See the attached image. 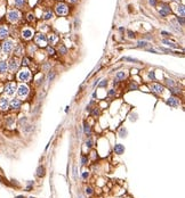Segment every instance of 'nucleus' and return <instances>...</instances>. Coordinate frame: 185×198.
<instances>
[{
    "label": "nucleus",
    "instance_id": "412c9836",
    "mask_svg": "<svg viewBox=\"0 0 185 198\" xmlns=\"http://www.w3.org/2000/svg\"><path fill=\"white\" fill-rule=\"evenodd\" d=\"M37 175L39 176V178H42V176L45 175V167H44V166H39V167H38Z\"/></svg>",
    "mask_w": 185,
    "mask_h": 198
},
{
    "label": "nucleus",
    "instance_id": "8fccbe9b",
    "mask_svg": "<svg viewBox=\"0 0 185 198\" xmlns=\"http://www.w3.org/2000/svg\"><path fill=\"white\" fill-rule=\"evenodd\" d=\"M161 34L164 35V37H169V35H170V34H169L168 32H166V31H161Z\"/></svg>",
    "mask_w": 185,
    "mask_h": 198
},
{
    "label": "nucleus",
    "instance_id": "6e6552de",
    "mask_svg": "<svg viewBox=\"0 0 185 198\" xmlns=\"http://www.w3.org/2000/svg\"><path fill=\"white\" fill-rule=\"evenodd\" d=\"M18 66H20V64H18V60L16 58H12L9 60V63H8V68H9L12 72H15V71L18 68Z\"/></svg>",
    "mask_w": 185,
    "mask_h": 198
},
{
    "label": "nucleus",
    "instance_id": "ea45409f",
    "mask_svg": "<svg viewBox=\"0 0 185 198\" xmlns=\"http://www.w3.org/2000/svg\"><path fill=\"white\" fill-rule=\"evenodd\" d=\"M177 21H178V23L183 26L184 25V18H183V16H178L177 17Z\"/></svg>",
    "mask_w": 185,
    "mask_h": 198
},
{
    "label": "nucleus",
    "instance_id": "5701e85b",
    "mask_svg": "<svg viewBox=\"0 0 185 198\" xmlns=\"http://www.w3.org/2000/svg\"><path fill=\"white\" fill-rule=\"evenodd\" d=\"M57 40H58V39H57V37H56L55 34H52V35L49 37V39H48V41H49L50 44H55L57 42Z\"/></svg>",
    "mask_w": 185,
    "mask_h": 198
},
{
    "label": "nucleus",
    "instance_id": "13d9d810",
    "mask_svg": "<svg viewBox=\"0 0 185 198\" xmlns=\"http://www.w3.org/2000/svg\"><path fill=\"white\" fill-rule=\"evenodd\" d=\"M30 198H34V197H30Z\"/></svg>",
    "mask_w": 185,
    "mask_h": 198
},
{
    "label": "nucleus",
    "instance_id": "a878e982",
    "mask_svg": "<svg viewBox=\"0 0 185 198\" xmlns=\"http://www.w3.org/2000/svg\"><path fill=\"white\" fill-rule=\"evenodd\" d=\"M177 13L181 16H184V13H185V9H184V6H178V8H177Z\"/></svg>",
    "mask_w": 185,
    "mask_h": 198
},
{
    "label": "nucleus",
    "instance_id": "7c9ffc66",
    "mask_svg": "<svg viewBox=\"0 0 185 198\" xmlns=\"http://www.w3.org/2000/svg\"><path fill=\"white\" fill-rule=\"evenodd\" d=\"M129 90H138V85H137L136 83L132 82V83L129 84Z\"/></svg>",
    "mask_w": 185,
    "mask_h": 198
},
{
    "label": "nucleus",
    "instance_id": "39448f33",
    "mask_svg": "<svg viewBox=\"0 0 185 198\" xmlns=\"http://www.w3.org/2000/svg\"><path fill=\"white\" fill-rule=\"evenodd\" d=\"M7 17H8V19H9L12 23L17 22V21H18V18H20V13H18L17 10H10V12L8 13Z\"/></svg>",
    "mask_w": 185,
    "mask_h": 198
},
{
    "label": "nucleus",
    "instance_id": "2eb2a0df",
    "mask_svg": "<svg viewBox=\"0 0 185 198\" xmlns=\"http://www.w3.org/2000/svg\"><path fill=\"white\" fill-rule=\"evenodd\" d=\"M123 151H125V147L122 146L121 144H117L115 146H114V153L118 155H121L123 154Z\"/></svg>",
    "mask_w": 185,
    "mask_h": 198
},
{
    "label": "nucleus",
    "instance_id": "20e7f679",
    "mask_svg": "<svg viewBox=\"0 0 185 198\" xmlns=\"http://www.w3.org/2000/svg\"><path fill=\"white\" fill-rule=\"evenodd\" d=\"M17 95L20 96L21 98H24V97H26L28 93H29V88L25 85V84H21L18 88H17Z\"/></svg>",
    "mask_w": 185,
    "mask_h": 198
},
{
    "label": "nucleus",
    "instance_id": "37998d69",
    "mask_svg": "<svg viewBox=\"0 0 185 198\" xmlns=\"http://www.w3.org/2000/svg\"><path fill=\"white\" fill-rule=\"evenodd\" d=\"M86 194H87V195H91V194H93V189H91L90 187H87V188H86Z\"/></svg>",
    "mask_w": 185,
    "mask_h": 198
},
{
    "label": "nucleus",
    "instance_id": "f03ea898",
    "mask_svg": "<svg viewBox=\"0 0 185 198\" xmlns=\"http://www.w3.org/2000/svg\"><path fill=\"white\" fill-rule=\"evenodd\" d=\"M17 78H18V80H20V81H24V82H26V81L30 80V78H31V73H30V71L28 70V68H23L22 71L18 73Z\"/></svg>",
    "mask_w": 185,
    "mask_h": 198
},
{
    "label": "nucleus",
    "instance_id": "a18cd8bd",
    "mask_svg": "<svg viewBox=\"0 0 185 198\" xmlns=\"http://www.w3.org/2000/svg\"><path fill=\"white\" fill-rule=\"evenodd\" d=\"M128 37L130 38V39H133V38L135 37V34H134V32H133V31H130V30L128 31Z\"/></svg>",
    "mask_w": 185,
    "mask_h": 198
},
{
    "label": "nucleus",
    "instance_id": "f257e3e1",
    "mask_svg": "<svg viewBox=\"0 0 185 198\" xmlns=\"http://www.w3.org/2000/svg\"><path fill=\"white\" fill-rule=\"evenodd\" d=\"M16 92V83L15 82H9L5 87V93L7 96H14Z\"/></svg>",
    "mask_w": 185,
    "mask_h": 198
},
{
    "label": "nucleus",
    "instance_id": "6e6d98bb",
    "mask_svg": "<svg viewBox=\"0 0 185 198\" xmlns=\"http://www.w3.org/2000/svg\"><path fill=\"white\" fill-rule=\"evenodd\" d=\"M70 1H71V2H75L77 0H70Z\"/></svg>",
    "mask_w": 185,
    "mask_h": 198
},
{
    "label": "nucleus",
    "instance_id": "6ab92c4d",
    "mask_svg": "<svg viewBox=\"0 0 185 198\" xmlns=\"http://www.w3.org/2000/svg\"><path fill=\"white\" fill-rule=\"evenodd\" d=\"M83 131H85V133H86L87 136H90L91 129H90V125H89L87 122H85V123H83Z\"/></svg>",
    "mask_w": 185,
    "mask_h": 198
},
{
    "label": "nucleus",
    "instance_id": "aec40b11",
    "mask_svg": "<svg viewBox=\"0 0 185 198\" xmlns=\"http://www.w3.org/2000/svg\"><path fill=\"white\" fill-rule=\"evenodd\" d=\"M14 54L16 55V56H21V55L23 54V48H22V46H21V44H18V46L15 48Z\"/></svg>",
    "mask_w": 185,
    "mask_h": 198
},
{
    "label": "nucleus",
    "instance_id": "0eeeda50",
    "mask_svg": "<svg viewBox=\"0 0 185 198\" xmlns=\"http://www.w3.org/2000/svg\"><path fill=\"white\" fill-rule=\"evenodd\" d=\"M67 12H69V9H67L66 5H64V4H58L57 6H56V13L58 15H66Z\"/></svg>",
    "mask_w": 185,
    "mask_h": 198
},
{
    "label": "nucleus",
    "instance_id": "7ed1b4c3",
    "mask_svg": "<svg viewBox=\"0 0 185 198\" xmlns=\"http://www.w3.org/2000/svg\"><path fill=\"white\" fill-rule=\"evenodd\" d=\"M13 48H14V42H13V40H6V41L2 43V51L5 52V54L12 52Z\"/></svg>",
    "mask_w": 185,
    "mask_h": 198
},
{
    "label": "nucleus",
    "instance_id": "4c0bfd02",
    "mask_svg": "<svg viewBox=\"0 0 185 198\" xmlns=\"http://www.w3.org/2000/svg\"><path fill=\"white\" fill-rule=\"evenodd\" d=\"M87 163H88V157L82 156V157H81V164H82V165H86Z\"/></svg>",
    "mask_w": 185,
    "mask_h": 198
},
{
    "label": "nucleus",
    "instance_id": "e433bc0d",
    "mask_svg": "<svg viewBox=\"0 0 185 198\" xmlns=\"http://www.w3.org/2000/svg\"><path fill=\"white\" fill-rule=\"evenodd\" d=\"M14 1H15V5L18 6V7L23 6V4H24V0H14Z\"/></svg>",
    "mask_w": 185,
    "mask_h": 198
},
{
    "label": "nucleus",
    "instance_id": "423d86ee",
    "mask_svg": "<svg viewBox=\"0 0 185 198\" xmlns=\"http://www.w3.org/2000/svg\"><path fill=\"white\" fill-rule=\"evenodd\" d=\"M166 103H167V105H169L170 107H177V106H179V99L176 98L175 96H170L166 100Z\"/></svg>",
    "mask_w": 185,
    "mask_h": 198
},
{
    "label": "nucleus",
    "instance_id": "dca6fc26",
    "mask_svg": "<svg viewBox=\"0 0 185 198\" xmlns=\"http://www.w3.org/2000/svg\"><path fill=\"white\" fill-rule=\"evenodd\" d=\"M22 35H23V38H24V39H30V38L33 35V32H32V30L25 29V30H23Z\"/></svg>",
    "mask_w": 185,
    "mask_h": 198
},
{
    "label": "nucleus",
    "instance_id": "a19ab883",
    "mask_svg": "<svg viewBox=\"0 0 185 198\" xmlns=\"http://www.w3.org/2000/svg\"><path fill=\"white\" fill-rule=\"evenodd\" d=\"M47 51H48L49 55H54V54H55V50H54V48H52V47H47Z\"/></svg>",
    "mask_w": 185,
    "mask_h": 198
},
{
    "label": "nucleus",
    "instance_id": "b1692460",
    "mask_svg": "<svg viewBox=\"0 0 185 198\" xmlns=\"http://www.w3.org/2000/svg\"><path fill=\"white\" fill-rule=\"evenodd\" d=\"M162 43L167 44V46H169V47H173V48H176V47H177V44L174 43V42H171V41H169V40H162Z\"/></svg>",
    "mask_w": 185,
    "mask_h": 198
},
{
    "label": "nucleus",
    "instance_id": "c756f323",
    "mask_svg": "<svg viewBox=\"0 0 185 198\" xmlns=\"http://www.w3.org/2000/svg\"><path fill=\"white\" fill-rule=\"evenodd\" d=\"M106 85H107V80H106V79L102 80L101 82H99V84H98L99 88H104V87H106Z\"/></svg>",
    "mask_w": 185,
    "mask_h": 198
},
{
    "label": "nucleus",
    "instance_id": "4d7b16f0",
    "mask_svg": "<svg viewBox=\"0 0 185 198\" xmlns=\"http://www.w3.org/2000/svg\"><path fill=\"white\" fill-rule=\"evenodd\" d=\"M174 1H178V0H174Z\"/></svg>",
    "mask_w": 185,
    "mask_h": 198
},
{
    "label": "nucleus",
    "instance_id": "58836bf2",
    "mask_svg": "<svg viewBox=\"0 0 185 198\" xmlns=\"http://www.w3.org/2000/svg\"><path fill=\"white\" fill-rule=\"evenodd\" d=\"M82 179H83V180H87V179H88V176H89V172L88 171H85V172H83V173H82Z\"/></svg>",
    "mask_w": 185,
    "mask_h": 198
},
{
    "label": "nucleus",
    "instance_id": "1a4fd4ad",
    "mask_svg": "<svg viewBox=\"0 0 185 198\" xmlns=\"http://www.w3.org/2000/svg\"><path fill=\"white\" fill-rule=\"evenodd\" d=\"M34 40H36V42H37L39 46H45V44H46V42H47V38H46V35H45V34H42V33H39V34H37Z\"/></svg>",
    "mask_w": 185,
    "mask_h": 198
},
{
    "label": "nucleus",
    "instance_id": "5fc2aeb1",
    "mask_svg": "<svg viewBox=\"0 0 185 198\" xmlns=\"http://www.w3.org/2000/svg\"><path fill=\"white\" fill-rule=\"evenodd\" d=\"M15 198H24L23 196H17V197H15Z\"/></svg>",
    "mask_w": 185,
    "mask_h": 198
},
{
    "label": "nucleus",
    "instance_id": "bf43d9fd",
    "mask_svg": "<svg viewBox=\"0 0 185 198\" xmlns=\"http://www.w3.org/2000/svg\"><path fill=\"white\" fill-rule=\"evenodd\" d=\"M78 198H82V197H78Z\"/></svg>",
    "mask_w": 185,
    "mask_h": 198
},
{
    "label": "nucleus",
    "instance_id": "72a5a7b5",
    "mask_svg": "<svg viewBox=\"0 0 185 198\" xmlns=\"http://www.w3.org/2000/svg\"><path fill=\"white\" fill-rule=\"evenodd\" d=\"M91 114H93L94 116H98V115H99V108H98V107H94Z\"/></svg>",
    "mask_w": 185,
    "mask_h": 198
},
{
    "label": "nucleus",
    "instance_id": "f704fd0d",
    "mask_svg": "<svg viewBox=\"0 0 185 198\" xmlns=\"http://www.w3.org/2000/svg\"><path fill=\"white\" fill-rule=\"evenodd\" d=\"M146 46H148V43L146 42V41H138V43H137V47H146Z\"/></svg>",
    "mask_w": 185,
    "mask_h": 198
},
{
    "label": "nucleus",
    "instance_id": "3c124183",
    "mask_svg": "<svg viewBox=\"0 0 185 198\" xmlns=\"http://www.w3.org/2000/svg\"><path fill=\"white\" fill-rule=\"evenodd\" d=\"M90 154H91V157H93L94 159H96V157H97V155H96V151H91Z\"/></svg>",
    "mask_w": 185,
    "mask_h": 198
},
{
    "label": "nucleus",
    "instance_id": "ddd939ff",
    "mask_svg": "<svg viewBox=\"0 0 185 198\" xmlns=\"http://www.w3.org/2000/svg\"><path fill=\"white\" fill-rule=\"evenodd\" d=\"M171 12V9L169 6H167V5H163L161 9H160V15L161 16H167V15H169Z\"/></svg>",
    "mask_w": 185,
    "mask_h": 198
},
{
    "label": "nucleus",
    "instance_id": "2f4dec72",
    "mask_svg": "<svg viewBox=\"0 0 185 198\" xmlns=\"http://www.w3.org/2000/svg\"><path fill=\"white\" fill-rule=\"evenodd\" d=\"M86 147H87V148H91V147H93V139H91V138L87 139V141H86Z\"/></svg>",
    "mask_w": 185,
    "mask_h": 198
},
{
    "label": "nucleus",
    "instance_id": "603ef678",
    "mask_svg": "<svg viewBox=\"0 0 185 198\" xmlns=\"http://www.w3.org/2000/svg\"><path fill=\"white\" fill-rule=\"evenodd\" d=\"M53 78H54V73H52V72H50V73H49V75H48V81H50Z\"/></svg>",
    "mask_w": 185,
    "mask_h": 198
},
{
    "label": "nucleus",
    "instance_id": "a211bd4d",
    "mask_svg": "<svg viewBox=\"0 0 185 198\" xmlns=\"http://www.w3.org/2000/svg\"><path fill=\"white\" fill-rule=\"evenodd\" d=\"M8 70V64L6 62H0V73H6Z\"/></svg>",
    "mask_w": 185,
    "mask_h": 198
},
{
    "label": "nucleus",
    "instance_id": "4468645a",
    "mask_svg": "<svg viewBox=\"0 0 185 198\" xmlns=\"http://www.w3.org/2000/svg\"><path fill=\"white\" fill-rule=\"evenodd\" d=\"M7 35H8V29L5 25H1L0 26V39H5V38H7Z\"/></svg>",
    "mask_w": 185,
    "mask_h": 198
},
{
    "label": "nucleus",
    "instance_id": "cd10ccee",
    "mask_svg": "<svg viewBox=\"0 0 185 198\" xmlns=\"http://www.w3.org/2000/svg\"><path fill=\"white\" fill-rule=\"evenodd\" d=\"M148 79L152 81L156 80V72L154 71H150V73H148Z\"/></svg>",
    "mask_w": 185,
    "mask_h": 198
},
{
    "label": "nucleus",
    "instance_id": "4be33fe9",
    "mask_svg": "<svg viewBox=\"0 0 185 198\" xmlns=\"http://www.w3.org/2000/svg\"><path fill=\"white\" fill-rule=\"evenodd\" d=\"M15 123V118L14 116H8L7 118H6V124L8 125V126H12V125Z\"/></svg>",
    "mask_w": 185,
    "mask_h": 198
},
{
    "label": "nucleus",
    "instance_id": "f8f14e48",
    "mask_svg": "<svg viewBox=\"0 0 185 198\" xmlns=\"http://www.w3.org/2000/svg\"><path fill=\"white\" fill-rule=\"evenodd\" d=\"M151 90H152L153 92H156V93H162L163 87L161 85V84H158V83H153V84H151Z\"/></svg>",
    "mask_w": 185,
    "mask_h": 198
},
{
    "label": "nucleus",
    "instance_id": "473e14b6",
    "mask_svg": "<svg viewBox=\"0 0 185 198\" xmlns=\"http://www.w3.org/2000/svg\"><path fill=\"white\" fill-rule=\"evenodd\" d=\"M52 17H53V13H52V12H47V13L44 15L45 19H50Z\"/></svg>",
    "mask_w": 185,
    "mask_h": 198
},
{
    "label": "nucleus",
    "instance_id": "864d4df0",
    "mask_svg": "<svg viewBox=\"0 0 185 198\" xmlns=\"http://www.w3.org/2000/svg\"><path fill=\"white\" fill-rule=\"evenodd\" d=\"M156 0H150V5H152V6H156Z\"/></svg>",
    "mask_w": 185,
    "mask_h": 198
},
{
    "label": "nucleus",
    "instance_id": "de8ad7c7",
    "mask_svg": "<svg viewBox=\"0 0 185 198\" xmlns=\"http://www.w3.org/2000/svg\"><path fill=\"white\" fill-rule=\"evenodd\" d=\"M123 60H129V62H137L136 59H134V58H129V57H123Z\"/></svg>",
    "mask_w": 185,
    "mask_h": 198
},
{
    "label": "nucleus",
    "instance_id": "9b49d317",
    "mask_svg": "<svg viewBox=\"0 0 185 198\" xmlns=\"http://www.w3.org/2000/svg\"><path fill=\"white\" fill-rule=\"evenodd\" d=\"M21 105H22L21 100H20V99H16V98L12 99V101L9 103V106H10L12 109H20V108H21Z\"/></svg>",
    "mask_w": 185,
    "mask_h": 198
},
{
    "label": "nucleus",
    "instance_id": "c85d7f7f",
    "mask_svg": "<svg viewBox=\"0 0 185 198\" xmlns=\"http://www.w3.org/2000/svg\"><path fill=\"white\" fill-rule=\"evenodd\" d=\"M58 51H59V54H62V55H65V54L67 52V49L64 47V46H61L59 49H58Z\"/></svg>",
    "mask_w": 185,
    "mask_h": 198
},
{
    "label": "nucleus",
    "instance_id": "c03bdc74",
    "mask_svg": "<svg viewBox=\"0 0 185 198\" xmlns=\"http://www.w3.org/2000/svg\"><path fill=\"white\" fill-rule=\"evenodd\" d=\"M73 175H74L75 179L78 178V169H77V166H74L73 167Z\"/></svg>",
    "mask_w": 185,
    "mask_h": 198
},
{
    "label": "nucleus",
    "instance_id": "c9c22d12",
    "mask_svg": "<svg viewBox=\"0 0 185 198\" xmlns=\"http://www.w3.org/2000/svg\"><path fill=\"white\" fill-rule=\"evenodd\" d=\"M170 92H171V93H174V95H177V93H179V92H181V90H178L177 88L173 87V88H170Z\"/></svg>",
    "mask_w": 185,
    "mask_h": 198
},
{
    "label": "nucleus",
    "instance_id": "bb28decb",
    "mask_svg": "<svg viewBox=\"0 0 185 198\" xmlns=\"http://www.w3.org/2000/svg\"><path fill=\"white\" fill-rule=\"evenodd\" d=\"M166 84L169 87V88H173V87H175V82L173 80H170V79H167L166 80Z\"/></svg>",
    "mask_w": 185,
    "mask_h": 198
},
{
    "label": "nucleus",
    "instance_id": "79ce46f5",
    "mask_svg": "<svg viewBox=\"0 0 185 198\" xmlns=\"http://www.w3.org/2000/svg\"><path fill=\"white\" fill-rule=\"evenodd\" d=\"M22 64H23L24 66L29 65V59L26 58V57H24V58H23V60H22Z\"/></svg>",
    "mask_w": 185,
    "mask_h": 198
},
{
    "label": "nucleus",
    "instance_id": "393cba45",
    "mask_svg": "<svg viewBox=\"0 0 185 198\" xmlns=\"http://www.w3.org/2000/svg\"><path fill=\"white\" fill-rule=\"evenodd\" d=\"M119 136L121 137V138H125L127 136V130L125 129V128H121L120 129V131H119Z\"/></svg>",
    "mask_w": 185,
    "mask_h": 198
},
{
    "label": "nucleus",
    "instance_id": "49530a36",
    "mask_svg": "<svg viewBox=\"0 0 185 198\" xmlns=\"http://www.w3.org/2000/svg\"><path fill=\"white\" fill-rule=\"evenodd\" d=\"M28 19H29V21H33V19H34V15H33V14H29V15H28Z\"/></svg>",
    "mask_w": 185,
    "mask_h": 198
},
{
    "label": "nucleus",
    "instance_id": "09e8293b",
    "mask_svg": "<svg viewBox=\"0 0 185 198\" xmlns=\"http://www.w3.org/2000/svg\"><path fill=\"white\" fill-rule=\"evenodd\" d=\"M114 95H115V90H114V89L109 90V96H114Z\"/></svg>",
    "mask_w": 185,
    "mask_h": 198
},
{
    "label": "nucleus",
    "instance_id": "f3484780",
    "mask_svg": "<svg viewBox=\"0 0 185 198\" xmlns=\"http://www.w3.org/2000/svg\"><path fill=\"white\" fill-rule=\"evenodd\" d=\"M127 76V73L126 72H123V71H120L118 73L115 74V80L117 81H121V80H125Z\"/></svg>",
    "mask_w": 185,
    "mask_h": 198
},
{
    "label": "nucleus",
    "instance_id": "9d476101",
    "mask_svg": "<svg viewBox=\"0 0 185 198\" xmlns=\"http://www.w3.org/2000/svg\"><path fill=\"white\" fill-rule=\"evenodd\" d=\"M9 107V101L6 97H0V110H7Z\"/></svg>",
    "mask_w": 185,
    "mask_h": 198
}]
</instances>
